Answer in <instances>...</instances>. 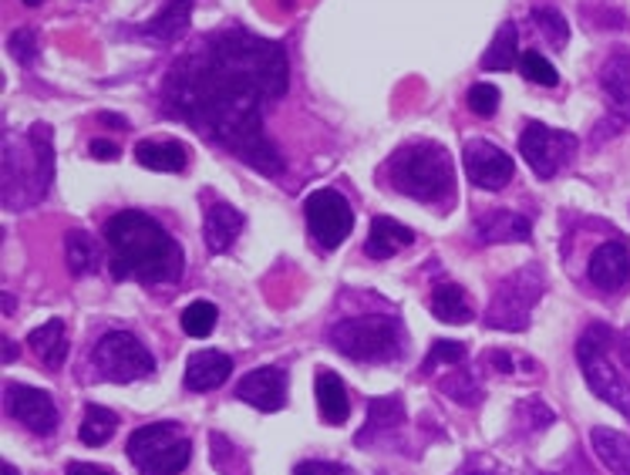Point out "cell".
<instances>
[{
  "label": "cell",
  "instance_id": "36",
  "mask_svg": "<svg viewBox=\"0 0 630 475\" xmlns=\"http://www.w3.org/2000/svg\"><path fill=\"white\" fill-rule=\"evenodd\" d=\"M438 388L449 394V398H456V401H462V405H478V385L472 381V375H449V378H441L438 381Z\"/></svg>",
  "mask_w": 630,
  "mask_h": 475
},
{
  "label": "cell",
  "instance_id": "31",
  "mask_svg": "<svg viewBox=\"0 0 630 475\" xmlns=\"http://www.w3.org/2000/svg\"><path fill=\"white\" fill-rule=\"evenodd\" d=\"M216 307L209 301H193L190 307L182 310V331L190 338H209L216 327Z\"/></svg>",
  "mask_w": 630,
  "mask_h": 475
},
{
  "label": "cell",
  "instance_id": "37",
  "mask_svg": "<svg viewBox=\"0 0 630 475\" xmlns=\"http://www.w3.org/2000/svg\"><path fill=\"white\" fill-rule=\"evenodd\" d=\"M8 51L14 54L17 64H34L37 61V31L34 27H17L8 38Z\"/></svg>",
  "mask_w": 630,
  "mask_h": 475
},
{
  "label": "cell",
  "instance_id": "5",
  "mask_svg": "<svg viewBox=\"0 0 630 475\" xmlns=\"http://www.w3.org/2000/svg\"><path fill=\"white\" fill-rule=\"evenodd\" d=\"M614 344V331L607 324H590L577 341V361L580 372L586 378V388L607 401L610 409H617L623 418H630V381L614 368L607 351Z\"/></svg>",
  "mask_w": 630,
  "mask_h": 475
},
{
  "label": "cell",
  "instance_id": "24",
  "mask_svg": "<svg viewBox=\"0 0 630 475\" xmlns=\"http://www.w3.org/2000/svg\"><path fill=\"white\" fill-rule=\"evenodd\" d=\"M590 446L597 452V459L607 465L610 475H630V438L614 431V428H593Z\"/></svg>",
  "mask_w": 630,
  "mask_h": 475
},
{
  "label": "cell",
  "instance_id": "38",
  "mask_svg": "<svg viewBox=\"0 0 630 475\" xmlns=\"http://www.w3.org/2000/svg\"><path fill=\"white\" fill-rule=\"evenodd\" d=\"M293 475H351V468H344L338 462H327V459H307L293 468Z\"/></svg>",
  "mask_w": 630,
  "mask_h": 475
},
{
  "label": "cell",
  "instance_id": "33",
  "mask_svg": "<svg viewBox=\"0 0 630 475\" xmlns=\"http://www.w3.org/2000/svg\"><path fill=\"white\" fill-rule=\"evenodd\" d=\"M469 108H472V115L478 119H493L496 115V108H499V88L489 85V82H478L469 88Z\"/></svg>",
  "mask_w": 630,
  "mask_h": 475
},
{
  "label": "cell",
  "instance_id": "14",
  "mask_svg": "<svg viewBox=\"0 0 630 475\" xmlns=\"http://www.w3.org/2000/svg\"><path fill=\"white\" fill-rule=\"evenodd\" d=\"M4 405H8V415L14 422H21L24 428H31L34 435H51L58 428V418H61L54 398L41 388H31V385H8Z\"/></svg>",
  "mask_w": 630,
  "mask_h": 475
},
{
  "label": "cell",
  "instance_id": "15",
  "mask_svg": "<svg viewBox=\"0 0 630 475\" xmlns=\"http://www.w3.org/2000/svg\"><path fill=\"white\" fill-rule=\"evenodd\" d=\"M237 398L253 405L256 412H280L287 405V375L277 364H264V368H253L243 375L237 385Z\"/></svg>",
  "mask_w": 630,
  "mask_h": 475
},
{
  "label": "cell",
  "instance_id": "43",
  "mask_svg": "<svg viewBox=\"0 0 630 475\" xmlns=\"http://www.w3.org/2000/svg\"><path fill=\"white\" fill-rule=\"evenodd\" d=\"M4 348H8V351H4V361L11 364V361L17 357V348H14V341H4Z\"/></svg>",
  "mask_w": 630,
  "mask_h": 475
},
{
  "label": "cell",
  "instance_id": "39",
  "mask_svg": "<svg viewBox=\"0 0 630 475\" xmlns=\"http://www.w3.org/2000/svg\"><path fill=\"white\" fill-rule=\"evenodd\" d=\"M92 156L111 162V159H119V145L108 142V138H95V142H92Z\"/></svg>",
  "mask_w": 630,
  "mask_h": 475
},
{
  "label": "cell",
  "instance_id": "6",
  "mask_svg": "<svg viewBox=\"0 0 630 475\" xmlns=\"http://www.w3.org/2000/svg\"><path fill=\"white\" fill-rule=\"evenodd\" d=\"M330 344L344 357L364 361V364H385L401 354V324L398 317H348L330 327Z\"/></svg>",
  "mask_w": 630,
  "mask_h": 475
},
{
  "label": "cell",
  "instance_id": "13",
  "mask_svg": "<svg viewBox=\"0 0 630 475\" xmlns=\"http://www.w3.org/2000/svg\"><path fill=\"white\" fill-rule=\"evenodd\" d=\"M601 88L610 101V112L607 119L601 122L597 132L607 135H617L630 125V54L627 51H614L604 68H601Z\"/></svg>",
  "mask_w": 630,
  "mask_h": 475
},
{
  "label": "cell",
  "instance_id": "3",
  "mask_svg": "<svg viewBox=\"0 0 630 475\" xmlns=\"http://www.w3.org/2000/svg\"><path fill=\"white\" fill-rule=\"evenodd\" d=\"M0 182H4V206L24 209L41 203L54 182V142L45 122L31 125L24 135L4 138V159H0Z\"/></svg>",
  "mask_w": 630,
  "mask_h": 475
},
{
  "label": "cell",
  "instance_id": "27",
  "mask_svg": "<svg viewBox=\"0 0 630 475\" xmlns=\"http://www.w3.org/2000/svg\"><path fill=\"white\" fill-rule=\"evenodd\" d=\"M428 307H432V314H435L441 324H469V320H472V307H469L465 290L456 287V283L435 287Z\"/></svg>",
  "mask_w": 630,
  "mask_h": 475
},
{
  "label": "cell",
  "instance_id": "25",
  "mask_svg": "<svg viewBox=\"0 0 630 475\" xmlns=\"http://www.w3.org/2000/svg\"><path fill=\"white\" fill-rule=\"evenodd\" d=\"M135 162L153 169V172H182L185 162H190V153L179 142H153L145 138L135 145Z\"/></svg>",
  "mask_w": 630,
  "mask_h": 475
},
{
  "label": "cell",
  "instance_id": "1",
  "mask_svg": "<svg viewBox=\"0 0 630 475\" xmlns=\"http://www.w3.org/2000/svg\"><path fill=\"white\" fill-rule=\"evenodd\" d=\"M290 68L280 41L230 27L182 54L162 85L166 112L222 145L259 175L277 179L283 159L264 132V105L287 95Z\"/></svg>",
  "mask_w": 630,
  "mask_h": 475
},
{
  "label": "cell",
  "instance_id": "4",
  "mask_svg": "<svg viewBox=\"0 0 630 475\" xmlns=\"http://www.w3.org/2000/svg\"><path fill=\"white\" fill-rule=\"evenodd\" d=\"M388 179L401 196L419 203H445L452 196L456 166L438 142H408L388 162Z\"/></svg>",
  "mask_w": 630,
  "mask_h": 475
},
{
  "label": "cell",
  "instance_id": "34",
  "mask_svg": "<svg viewBox=\"0 0 630 475\" xmlns=\"http://www.w3.org/2000/svg\"><path fill=\"white\" fill-rule=\"evenodd\" d=\"M519 64H523V75L533 82V85H543V88H553L556 82H560V75H556V68L540 54V51H526L523 54V61H519Z\"/></svg>",
  "mask_w": 630,
  "mask_h": 475
},
{
  "label": "cell",
  "instance_id": "45",
  "mask_svg": "<svg viewBox=\"0 0 630 475\" xmlns=\"http://www.w3.org/2000/svg\"><path fill=\"white\" fill-rule=\"evenodd\" d=\"M24 4H27V8H37V4H41V0H24Z\"/></svg>",
  "mask_w": 630,
  "mask_h": 475
},
{
  "label": "cell",
  "instance_id": "35",
  "mask_svg": "<svg viewBox=\"0 0 630 475\" xmlns=\"http://www.w3.org/2000/svg\"><path fill=\"white\" fill-rule=\"evenodd\" d=\"M459 361H465V344H459V341H435L428 357H425V364H422V375H432L438 364H459Z\"/></svg>",
  "mask_w": 630,
  "mask_h": 475
},
{
  "label": "cell",
  "instance_id": "9",
  "mask_svg": "<svg viewBox=\"0 0 630 475\" xmlns=\"http://www.w3.org/2000/svg\"><path fill=\"white\" fill-rule=\"evenodd\" d=\"M92 364L105 381H116V385H129L156 372V357L129 331H108L105 338H98L92 351Z\"/></svg>",
  "mask_w": 630,
  "mask_h": 475
},
{
  "label": "cell",
  "instance_id": "26",
  "mask_svg": "<svg viewBox=\"0 0 630 475\" xmlns=\"http://www.w3.org/2000/svg\"><path fill=\"white\" fill-rule=\"evenodd\" d=\"M401 425H404V405H401V401L398 398H375V401H371V409H367L364 428L358 431V446H367L375 435L385 438Z\"/></svg>",
  "mask_w": 630,
  "mask_h": 475
},
{
  "label": "cell",
  "instance_id": "20",
  "mask_svg": "<svg viewBox=\"0 0 630 475\" xmlns=\"http://www.w3.org/2000/svg\"><path fill=\"white\" fill-rule=\"evenodd\" d=\"M412 243H415V230H408L404 223H398V219H391V216H375L371 219L367 240H364V253L371 260H388Z\"/></svg>",
  "mask_w": 630,
  "mask_h": 475
},
{
  "label": "cell",
  "instance_id": "30",
  "mask_svg": "<svg viewBox=\"0 0 630 475\" xmlns=\"http://www.w3.org/2000/svg\"><path fill=\"white\" fill-rule=\"evenodd\" d=\"M516 45H519V31H516L512 21H506V24L496 31L489 51L482 54V68H486V71H512V64H516Z\"/></svg>",
  "mask_w": 630,
  "mask_h": 475
},
{
  "label": "cell",
  "instance_id": "16",
  "mask_svg": "<svg viewBox=\"0 0 630 475\" xmlns=\"http://www.w3.org/2000/svg\"><path fill=\"white\" fill-rule=\"evenodd\" d=\"M590 283L604 290V294H614V290L627 287L630 280V246L623 240H610L604 246L593 249L590 267H586Z\"/></svg>",
  "mask_w": 630,
  "mask_h": 475
},
{
  "label": "cell",
  "instance_id": "12",
  "mask_svg": "<svg viewBox=\"0 0 630 475\" xmlns=\"http://www.w3.org/2000/svg\"><path fill=\"white\" fill-rule=\"evenodd\" d=\"M462 166H465V175L472 179V186L478 190H502L512 182L516 175V166H512V156L502 153L496 142H486V138H472L462 153Z\"/></svg>",
  "mask_w": 630,
  "mask_h": 475
},
{
  "label": "cell",
  "instance_id": "11",
  "mask_svg": "<svg viewBox=\"0 0 630 475\" xmlns=\"http://www.w3.org/2000/svg\"><path fill=\"white\" fill-rule=\"evenodd\" d=\"M304 216H307L311 236L327 253L338 249L351 236V230H354L351 203L338 190H317V193H311L307 203H304Z\"/></svg>",
  "mask_w": 630,
  "mask_h": 475
},
{
  "label": "cell",
  "instance_id": "32",
  "mask_svg": "<svg viewBox=\"0 0 630 475\" xmlns=\"http://www.w3.org/2000/svg\"><path fill=\"white\" fill-rule=\"evenodd\" d=\"M533 24L543 31V38H546L553 48H567L570 27H567V21H564L560 11H553V8H533Z\"/></svg>",
  "mask_w": 630,
  "mask_h": 475
},
{
  "label": "cell",
  "instance_id": "19",
  "mask_svg": "<svg viewBox=\"0 0 630 475\" xmlns=\"http://www.w3.org/2000/svg\"><path fill=\"white\" fill-rule=\"evenodd\" d=\"M530 219L512 209H489L475 219L478 243H526L530 240Z\"/></svg>",
  "mask_w": 630,
  "mask_h": 475
},
{
  "label": "cell",
  "instance_id": "18",
  "mask_svg": "<svg viewBox=\"0 0 630 475\" xmlns=\"http://www.w3.org/2000/svg\"><path fill=\"white\" fill-rule=\"evenodd\" d=\"M233 375V361L230 354H219V351H199L185 361V388L203 394V391H213L219 385H227V378Z\"/></svg>",
  "mask_w": 630,
  "mask_h": 475
},
{
  "label": "cell",
  "instance_id": "2",
  "mask_svg": "<svg viewBox=\"0 0 630 475\" xmlns=\"http://www.w3.org/2000/svg\"><path fill=\"white\" fill-rule=\"evenodd\" d=\"M111 273L138 283H175L182 277V249L153 216L122 209L105 223Z\"/></svg>",
  "mask_w": 630,
  "mask_h": 475
},
{
  "label": "cell",
  "instance_id": "40",
  "mask_svg": "<svg viewBox=\"0 0 630 475\" xmlns=\"http://www.w3.org/2000/svg\"><path fill=\"white\" fill-rule=\"evenodd\" d=\"M68 475H116V472L98 468V465H88V462H71V465H68Z\"/></svg>",
  "mask_w": 630,
  "mask_h": 475
},
{
  "label": "cell",
  "instance_id": "23",
  "mask_svg": "<svg viewBox=\"0 0 630 475\" xmlns=\"http://www.w3.org/2000/svg\"><path fill=\"white\" fill-rule=\"evenodd\" d=\"M314 388H317V409H320V418L327 425H344L348 422V412H351V401H348V391H344V381L334 375L330 368H320L317 378H314Z\"/></svg>",
  "mask_w": 630,
  "mask_h": 475
},
{
  "label": "cell",
  "instance_id": "41",
  "mask_svg": "<svg viewBox=\"0 0 630 475\" xmlns=\"http://www.w3.org/2000/svg\"><path fill=\"white\" fill-rule=\"evenodd\" d=\"M489 364H496V368H499L502 375H512V372H516V361H512L509 354H502V351L489 354Z\"/></svg>",
  "mask_w": 630,
  "mask_h": 475
},
{
  "label": "cell",
  "instance_id": "44",
  "mask_svg": "<svg viewBox=\"0 0 630 475\" xmlns=\"http://www.w3.org/2000/svg\"><path fill=\"white\" fill-rule=\"evenodd\" d=\"M4 475H17V468L11 462H4Z\"/></svg>",
  "mask_w": 630,
  "mask_h": 475
},
{
  "label": "cell",
  "instance_id": "8",
  "mask_svg": "<svg viewBox=\"0 0 630 475\" xmlns=\"http://www.w3.org/2000/svg\"><path fill=\"white\" fill-rule=\"evenodd\" d=\"M543 287H546V273L540 264H526L523 270L509 273L496 287V297L486 310V324L496 327V331H526L533 307L543 297Z\"/></svg>",
  "mask_w": 630,
  "mask_h": 475
},
{
  "label": "cell",
  "instance_id": "29",
  "mask_svg": "<svg viewBox=\"0 0 630 475\" xmlns=\"http://www.w3.org/2000/svg\"><path fill=\"white\" fill-rule=\"evenodd\" d=\"M116 428H119V415L116 412L105 409V405H88L85 409V422L78 428V438H82L85 446L98 449V446L108 442L111 435H116Z\"/></svg>",
  "mask_w": 630,
  "mask_h": 475
},
{
  "label": "cell",
  "instance_id": "21",
  "mask_svg": "<svg viewBox=\"0 0 630 475\" xmlns=\"http://www.w3.org/2000/svg\"><path fill=\"white\" fill-rule=\"evenodd\" d=\"M193 4H196V0H166V8L153 21H145L138 34H142V38H148V41H156V45L179 41L182 34H185V27H190Z\"/></svg>",
  "mask_w": 630,
  "mask_h": 475
},
{
  "label": "cell",
  "instance_id": "10",
  "mask_svg": "<svg viewBox=\"0 0 630 475\" xmlns=\"http://www.w3.org/2000/svg\"><path fill=\"white\" fill-rule=\"evenodd\" d=\"M577 149H580L577 135L556 132L540 122H530L523 135H519V153H523V159L540 179H553L560 169H567L577 159Z\"/></svg>",
  "mask_w": 630,
  "mask_h": 475
},
{
  "label": "cell",
  "instance_id": "7",
  "mask_svg": "<svg viewBox=\"0 0 630 475\" xmlns=\"http://www.w3.org/2000/svg\"><path fill=\"white\" fill-rule=\"evenodd\" d=\"M125 452L142 475H179L193 459V442L175 422H153L129 435Z\"/></svg>",
  "mask_w": 630,
  "mask_h": 475
},
{
  "label": "cell",
  "instance_id": "28",
  "mask_svg": "<svg viewBox=\"0 0 630 475\" xmlns=\"http://www.w3.org/2000/svg\"><path fill=\"white\" fill-rule=\"evenodd\" d=\"M64 260H68L71 277H88L98 267V253H95L92 236L82 233V230H71L64 236Z\"/></svg>",
  "mask_w": 630,
  "mask_h": 475
},
{
  "label": "cell",
  "instance_id": "17",
  "mask_svg": "<svg viewBox=\"0 0 630 475\" xmlns=\"http://www.w3.org/2000/svg\"><path fill=\"white\" fill-rule=\"evenodd\" d=\"M243 227H246L243 212L233 209L230 203H219V199H216V203L206 209V219H203L206 249H209V253H227V249L237 243V236L243 233Z\"/></svg>",
  "mask_w": 630,
  "mask_h": 475
},
{
  "label": "cell",
  "instance_id": "42",
  "mask_svg": "<svg viewBox=\"0 0 630 475\" xmlns=\"http://www.w3.org/2000/svg\"><path fill=\"white\" fill-rule=\"evenodd\" d=\"M98 122H101V125H116V129H125V119H119V115H108V112H101V115H98Z\"/></svg>",
  "mask_w": 630,
  "mask_h": 475
},
{
  "label": "cell",
  "instance_id": "22",
  "mask_svg": "<svg viewBox=\"0 0 630 475\" xmlns=\"http://www.w3.org/2000/svg\"><path fill=\"white\" fill-rule=\"evenodd\" d=\"M27 348L41 357V364L48 372H58L64 357H68V331H64V320H48L41 327H34L27 334Z\"/></svg>",
  "mask_w": 630,
  "mask_h": 475
}]
</instances>
